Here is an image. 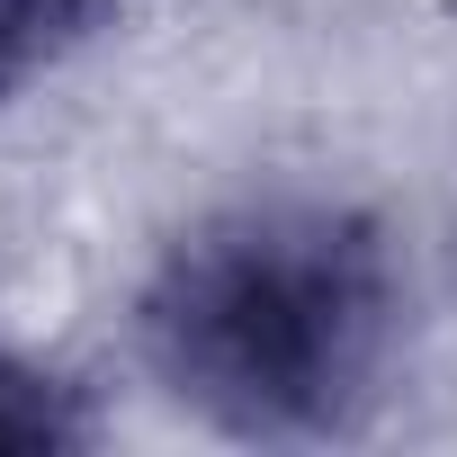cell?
<instances>
[{
	"label": "cell",
	"mask_w": 457,
	"mask_h": 457,
	"mask_svg": "<svg viewBox=\"0 0 457 457\" xmlns=\"http://www.w3.org/2000/svg\"><path fill=\"white\" fill-rule=\"evenodd\" d=\"M395 270L377 224L323 197L206 215L144 287V350L224 430H332L386 350Z\"/></svg>",
	"instance_id": "obj_1"
},
{
	"label": "cell",
	"mask_w": 457,
	"mask_h": 457,
	"mask_svg": "<svg viewBox=\"0 0 457 457\" xmlns=\"http://www.w3.org/2000/svg\"><path fill=\"white\" fill-rule=\"evenodd\" d=\"M81 439V412L54 377H37L28 359L0 350V448H72Z\"/></svg>",
	"instance_id": "obj_2"
},
{
	"label": "cell",
	"mask_w": 457,
	"mask_h": 457,
	"mask_svg": "<svg viewBox=\"0 0 457 457\" xmlns=\"http://www.w3.org/2000/svg\"><path fill=\"white\" fill-rule=\"evenodd\" d=\"M90 0H0V90H10L19 72H37L72 28H81Z\"/></svg>",
	"instance_id": "obj_3"
}]
</instances>
